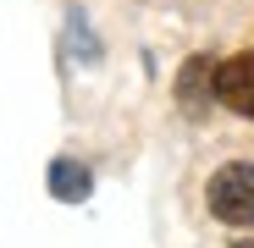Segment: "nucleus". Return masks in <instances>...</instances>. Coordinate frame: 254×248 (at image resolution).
I'll return each mask as SVG.
<instances>
[{"instance_id":"f257e3e1","label":"nucleus","mask_w":254,"mask_h":248,"mask_svg":"<svg viewBox=\"0 0 254 248\" xmlns=\"http://www.w3.org/2000/svg\"><path fill=\"white\" fill-rule=\"evenodd\" d=\"M210 215L227 226H254V165L232 160L210 177Z\"/></svg>"},{"instance_id":"f03ea898","label":"nucleus","mask_w":254,"mask_h":248,"mask_svg":"<svg viewBox=\"0 0 254 248\" xmlns=\"http://www.w3.org/2000/svg\"><path fill=\"white\" fill-rule=\"evenodd\" d=\"M216 99H221L227 110H238V116L254 121V50L216 61Z\"/></svg>"},{"instance_id":"7ed1b4c3","label":"nucleus","mask_w":254,"mask_h":248,"mask_svg":"<svg viewBox=\"0 0 254 248\" xmlns=\"http://www.w3.org/2000/svg\"><path fill=\"white\" fill-rule=\"evenodd\" d=\"M177 105H183V116H193V121L216 105V61H210V55H193V61L177 72Z\"/></svg>"},{"instance_id":"20e7f679","label":"nucleus","mask_w":254,"mask_h":248,"mask_svg":"<svg viewBox=\"0 0 254 248\" xmlns=\"http://www.w3.org/2000/svg\"><path fill=\"white\" fill-rule=\"evenodd\" d=\"M89 188H94V177H89V165L83 160H50V193L61 198V204H83L89 198Z\"/></svg>"}]
</instances>
